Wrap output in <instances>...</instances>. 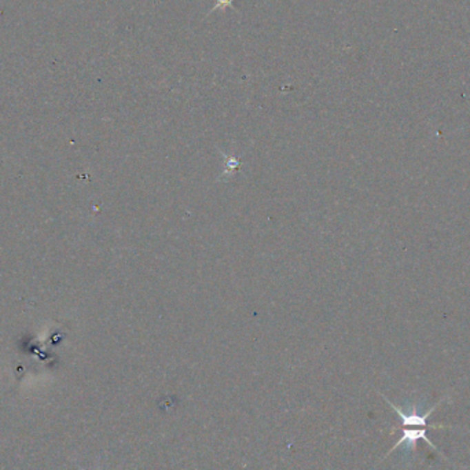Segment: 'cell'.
Wrapping results in <instances>:
<instances>
[{
  "label": "cell",
  "mask_w": 470,
  "mask_h": 470,
  "mask_svg": "<svg viewBox=\"0 0 470 470\" xmlns=\"http://www.w3.org/2000/svg\"><path fill=\"white\" fill-rule=\"evenodd\" d=\"M382 398L387 400V403L391 406V409L399 416V418L402 420V427H403V428H411V427H416V428H428V429H446V428H447V427H445V425H429V424H428V420H429L431 414H432V413H433V411H435V410H436L447 398L442 399L436 406H433L431 410L425 411L424 414H421V413L418 411L417 406H413L410 411H405V410H402L400 407H398L396 405H394L392 402H389L384 395H382Z\"/></svg>",
  "instance_id": "6da1fadb"
},
{
  "label": "cell",
  "mask_w": 470,
  "mask_h": 470,
  "mask_svg": "<svg viewBox=\"0 0 470 470\" xmlns=\"http://www.w3.org/2000/svg\"><path fill=\"white\" fill-rule=\"evenodd\" d=\"M418 440H424L425 443H428L435 451H439L433 443L428 439V428H417V429H411V428H403V433H402V438L398 440V443L389 450V453L385 456V458L392 454L396 449H399L400 446L406 445V449L409 453H414L416 451V447H417V443ZM405 449V450H406Z\"/></svg>",
  "instance_id": "7a4b0ae2"
}]
</instances>
